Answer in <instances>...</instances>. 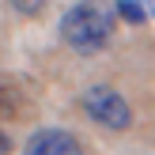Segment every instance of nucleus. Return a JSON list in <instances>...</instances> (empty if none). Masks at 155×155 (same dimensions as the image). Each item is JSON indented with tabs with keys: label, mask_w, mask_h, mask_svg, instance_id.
Returning a JSON list of instances; mask_svg holds the SVG:
<instances>
[{
	"label": "nucleus",
	"mask_w": 155,
	"mask_h": 155,
	"mask_svg": "<svg viewBox=\"0 0 155 155\" xmlns=\"http://www.w3.org/2000/svg\"><path fill=\"white\" fill-rule=\"evenodd\" d=\"M117 27V8L114 0H76L61 15V38L76 53H98L110 45Z\"/></svg>",
	"instance_id": "f257e3e1"
},
{
	"label": "nucleus",
	"mask_w": 155,
	"mask_h": 155,
	"mask_svg": "<svg viewBox=\"0 0 155 155\" xmlns=\"http://www.w3.org/2000/svg\"><path fill=\"white\" fill-rule=\"evenodd\" d=\"M83 110H87V117L95 121V125L114 129V133H121V129L133 125V110H129V102L114 87H106V83H95V87L83 91Z\"/></svg>",
	"instance_id": "f03ea898"
},
{
	"label": "nucleus",
	"mask_w": 155,
	"mask_h": 155,
	"mask_svg": "<svg viewBox=\"0 0 155 155\" xmlns=\"http://www.w3.org/2000/svg\"><path fill=\"white\" fill-rule=\"evenodd\" d=\"M23 155H83L80 140L64 129H38L34 136L27 140Z\"/></svg>",
	"instance_id": "7ed1b4c3"
},
{
	"label": "nucleus",
	"mask_w": 155,
	"mask_h": 155,
	"mask_svg": "<svg viewBox=\"0 0 155 155\" xmlns=\"http://www.w3.org/2000/svg\"><path fill=\"white\" fill-rule=\"evenodd\" d=\"M27 110V95L15 83H0V117H23Z\"/></svg>",
	"instance_id": "20e7f679"
},
{
	"label": "nucleus",
	"mask_w": 155,
	"mask_h": 155,
	"mask_svg": "<svg viewBox=\"0 0 155 155\" xmlns=\"http://www.w3.org/2000/svg\"><path fill=\"white\" fill-rule=\"evenodd\" d=\"M114 8H117V19L133 23V27H140V23L148 19V12H144V4H136V0H114Z\"/></svg>",
	"instance_id": "39448f33"
},
{
	"label": "nucleus",
	"mask_w": 155,
	"mask_h": 155,
	"mask_svg": "<svg viewBox=\"0 0 155 155\" xmlns=\"http://www.w3.org/2000/svg\"><path fill=\"white\" fill-rule=\"evenodd\" d=\"M8 4H12L19 15H38L45 4H49V0H8Z\"/></svg>",
	"instance_id": "423d86ee"
},
{
	"label": "nucleus",
	"mask_w": 155,
	"mask_h": 155,
	"mask_svg": "<svg viewBox=\"0 0 155 155\" xmlns=\"http://www.w3.org/2000/svg\"><path fill=\"white\" fill-rule=\"evenodd\" d=\"M8 151H12V140H8V133L0 129V155H8Z\"/></svg>",
	"instance_id": "0eeeda50"
},
{
	"label": "nucleus",
	"mask_w": 155,
	"mask_h": 155,
	"mask_svg": "<svg viewBox=\"0 0 155 155\" xmlns=\"http://www.w3.org/2000/svg\"><path fill=\"white\" fill-rule=\"evenodd\" d=\"M140 4H144V12H148V15H155V0H140Z\"/></svg>",
	"instance_id": "6e6552de"
}]
</instances>
